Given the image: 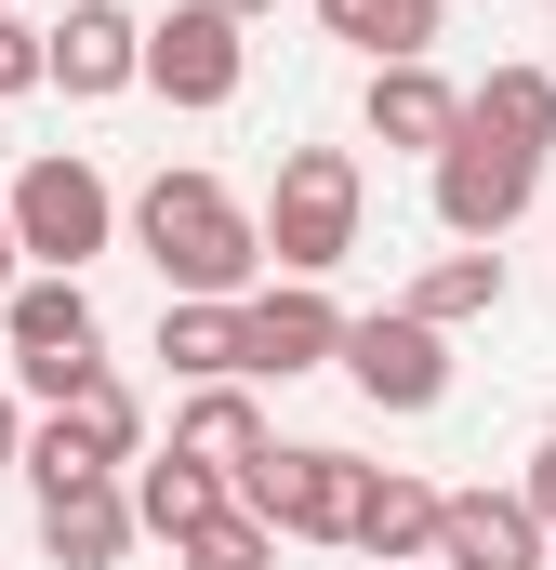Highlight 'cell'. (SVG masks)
<instances>
[{
    "label": "cell",
    "instance_id": "cell-1",
    "mask_svg": "<svg viewBox=\"0 0 556 570\" xmlns=\"http://www.w3.org/2000/svg\"><path fill=\"white\" fill-rule=\"evenodd\" d=\"M133 239H146V266L172 279V305H252L266 292V213L226 173H199V159L133 199Z\"/></svg>",
    "mask_w": 556,
    "mask_h": 570
},
{
    "label": "cell",
    "instance_id": "cell-2",
    "mask_svg": "<svg viewBox=\"0 0 556 570\" xmlns=\"http://www.w3.org/2000/svg\"><path fill=\"white\" fill-rule=\"evenodd\" d=\"M371 226V173L358 146H278V186H266V266L278 279H331Z\"/></svg>",
    "mask_w": 556,
    "mask_h": 570
},
{
    "label": "cell",
    "instance_id": "cell-3",
    "mask_svg": "<svg viewBox=\"0 0 556 570\" xmlns=\"http://www.w3.org/2000/svg\"><path fill=\"white\" fill-rule=\"evenodd\" d=\"M0 213H13L27 266H53V279H80V266H93V253L120 239V186H107V173H93L80 146H40V159L13 173V199H0Z\"/></svg>",
    "mask_w": 556,
    "mask_h": 570
},
{
    "label": "cell",
    "instance_id": "cell-4",
    "mask_svg": "<svg viewBox=\"0 0 556 570\" xmlns=\"http://www.w3.org/2000/svg\"><path fill=\"white\" fill-rule=\"evenodd\" d=\"M239 504L291 531V544H358V504H371V464L358 451H331V438H305V451H266L252 478H239Z\"/></svg>",
    "mask_w": 556,
    "mask_h": 570
},
{
    "label": "cell",
    "instance_id": "cell-5",
    "mask_svg": "<svg viewBox=\"0 0 556 570\" xmlns=\"http://www.w3.org/2000/svg\"><path fill=\"white\" fill-rule=\"evenodd\" d=\"M239 80H252V40H239L226 0H172V13L146 27V94H159V107L212 120V107H239Z\"/></svg>",
    "mask_w": 556,
    "mask_h": 570
},
{
    "label": "cell",
    "instance_id": "cell-6",
    "mask_svg": "<svg viewBox=\"0 0 556 570\" xmlns=\"http://www.w3.org/2000/svg\"><path fill=\"white\" fill-rule=\"evenodd\" d=\"M0 332H13V372H27V399H67L80 372H107V358H93V345H107L93 279H53V266H40V279L0 305Z\"/></svg>",
    "mask_w": 556,
    "mask_h": 570
},
{
    "label": "cell",
    "instance_id": "cell-7",
    "mask_svg": "<svg viewBox=\"0 0 556 570\" xmlns=\"http://www.w3.org/2000/svg\"><path fill=\"white\" fill-rule=\"evenodd\" d=\"M345 385H358L371 412H437V399H450V332L411 318V305L345 318Z\"/></svg>",
    "mask_w": 556,
    "mask_h": 570
},
{
    "label": "cell",
    "instance_id": "cell-8",
    "mask_svg": "<svg viewBox=\"0 0 556 570\" xmlns=\"http://www.w3.org/2000/svg\"><path fill=\"white\" fill-rule=\"evenodd\" d=\"M424 173H437V226H450V239H477V253L544 199V159H517V146H490V134H464L450 159H424Z\"/></svg>",
    "mask_w": 556,
    "mask_h": 570
},
{
    "label": "cell",
    "instance_id": "cell-9",
    "mask_svg": "<svg viewBox=\"0 0 556 570\" xmlns=\"http://www.w3.org/2000/svg\"><path fill=\"white\" fill-rule=\"evenodd\" d=\"M239 345H252V385H291V372H345V305L318 279H278L239 305Z\"/></svg>",
    "mask_w": 556,
    "mask_h": 570
},
{
    "label": "cell",
    "instance_id": "cell-10",
    "mask_svg": "<svg viewBox=\"0 0 556 570\" xmlns=\"http://www.w3.org/2000/svg\"><path fill=\"white\" fill-rule=\"evenodd\" d=\"M358 120H371V146H398V159H450V146H464V80H437V53L371 67Z\"/></svg>",
    "mask_w": 556,
    "mask_h": 570
},
{
    "label": "cell",
    "instance_id": "cell-11",
    "mask_svg": "<svg viewBox=\"0 0 556 570\" xmlns=\"http://www.w3.org/2000/svg\"><path fill=\"white\" fill-rule=\"evenodd\" d=\"M133 80H146V27L120 0H67V13H53V94H67V107H107V94H133Z\"/></svg>",
    "mask_w": 556,
    "mask_h": 570
},
{
    "label": "cell",
    "instance_id": "cell-12",
    "mask_svg": "<svg viewBox=\"0 0 556 570\" xmlns=\"http://www.w3.org/2000/svg\"><path fill=\"white\" fill-rule=\"evenodd\" d=\"M556 531L530 518V491H450L437 518V570H544Z\"/></svg>",
    "mask_w": 556,
    "mask_h": 570
},
{
    "label": "cell",
    "instance_id": "cell-13",
    "mask_svg": "<svg viewBox=\"0 0 556 570\" xmlns=\"http://www.w3.org/2000/svg\"><path fill=\"white\" fill-rule=\"evenodd\" d=\"M133 478H80V491H53V504H40V558L53 570H120L133 558Z\"/></svg>",
    "mask_w": 556,
    "mask_h": 570
},
{
    "label": "cell",
    "instance_id": "cell-14",
    "mask_svg": "<svg viewBox=\"0 0 556 570\" xmlns=\"http://www.w3.org/2000/svg\"><path fill=\"white\" fill-rule=\"evenodd\" d=\"M172 451H186V464H212V478L239 491V478L278 451V438H266V399H252V385H186V412H172Z\"/></svg>",
    "mask_w": 556,
    "mask_h": 570
},
{
    "label": "cell",
    "instance_id": "cell-15",
    "mask_svg": "<svg viewBox=\"0 0 556 570\" xmlns=\"http://www.w3.org/2000/svg\"><path fill=\"white\" fill-rule=\"evenodd\" d=\"M437 518H450V491H424V478H398V464H371L358 558H371V570H424V558H437Z\"/></svg>",
    "mask_w": 556,
    "mask_h": 570
},
{
    "label": "cell",
    "instance_id": "cell-16",
    "mask_svg": "<svg viewBox=\"0 0 556 570\" xmlns=\"http://www.w3.org/2000/svg\"><path fill=\"white\" fill-rule=\"evenodd\" d=\"M318 27L345 53H371V67H411V53L450 40V0H318Z\"/></svg>",
    "mask_w": 556,
    "mask_h": 570
},
{
    "label": "cell",
    "instance_id": "cell-17",
    "mask_svg": "<svg viewBox=\"0 0 556 570\" xmlns=\"http://www.w3.org/2000/svg\"><path fill=\"white\" fill-rule=\"evenodd\" d=\"M464 134L517 146V159H544L556 146V67H490L477 94H464Z\"/></svg>",
    "mask_w": 556,
    "mask_h": 570
},
{
    "label": "cell",
    "instance_id": "cell-18",
    "mask_svg": "<svg viewBox=\"0 0 556 570\" xmlns=\"http://www.w3.org/2000/svg\"><path fill=\"white\" fill-rule=\"evenodd\" d=\"M159 372H172V385H252L239 305H159Z\"/></svg>",
    "mask_w": 556,
    "mask_h": 570
},
{
    "label": "cell",
    "instance_id": "cell-19",
    "mask_svg": "<svg viewBox=\"0 0 556 570\" xmlns=\"http://www.w3.org/2000/svg\"><path fill=\"white\" fill-rule=\"evenodd\" d=\"M239 491L212 478V464H186V451H159V464H133V518L159 531V544H186V531H212Z\"/></svg>",
    "mask_w": 556,
    "mask_h": 570
},
{
    "label": "cell",
    "instance_id": "cell-20",
    "mask_svg": "<svg viewBox=\"0 0 556 570\" xmlns=\"http://www.w3.org/2000/svg\"><path fill=\"white\" fill-rule=\"evenodd\" d=\"M398 305H411V318H437V332H464V318H504V253H477V239H464V253H437V266H424Z\"/></svg>",
    "mask_w": 556,
    "mask_h": 570
},
{
    "label": "cell",
    "instance_id": "cell-21",
    "mask_svg": "<svg viewBox=\"0 0 556 570\" xmlns=\"http://www.w3.org/2000/svg\"><path fill=\"white\" fill-rule=\"evenodd\" d=\"M172 570H278V531L252 518V504H226L212 531H186V544H172Z\"/></svg>",
    "mask_w": 556,
    "mask_h": 570
},
{
    "label": "cell",
    "instance_id": "cell-22",
    "mask_svg": "<svg viewBox=\"0 0 556 570\" xmlns=\"http://www.w3.org/2000/svg\"><path fill=\"white\" fill-rule=\"evenodd\" d=\"M40 80H53V27L0 13V107H13V94H40Z\"/></svg>",
    "mask_w": 556,
    "mask_h": 570
},
{
    "label": "cell",
    "instance_id": "cell-23",
    "mask_svg": "<svg viewBox=\"0 0 556 570\" xmlns=\"http://www.w3.org/2000/svg\"><path fill=\"white\" fill-rule=\"evenodd\" d=\"M517 491H530V518H544V531H556V438H544V451H530V464H517Z\"/></svg>",
    "mask_w": 556,
    "mask_h": 570
},
{
    "label": "cell",
    "instance_id": "cell-24",
    "mask_svg": "<svg viewBox=\"0 0 556 570\" xmlns=\"http://www.w3.org/2000/svg\"><path fill=\"white\" fill-rule=\"evenodd\" d=\"M0 478H27V412H13V385H0Z\"/></svg>",
    "mask_w": 556,
    "mask_h": 570
},
{
    "label": "cell",
    "instance_id": "cell-25",
    "mask_svg": "<svg viewBox=\"0 0 556 570\" xmlns=\"http://www.w3.org/2000/svg\"><path fill=\"white\" fill-rule=\"evenodd\" d=\"M27 292V239H13V213H0V305Z\"/></svg>",
    "mask_w": 556,
    "mask_h": 570
},
{
    "label": "cell",
    "instance_id": "cell-26",
    "mask_svg": "<svg viewBox=\"0 0 556 570\" xmlns=\"http://www.w3.org/2000/svg\"><path fill=\"white\" fill-rule=\"evenodd\" d=\"M226 13H239V27H252V13H278V0H226Z\"/></svg>",
    "mask_w": 556,
    "mask_h": 570
},
{
    "label": "cell",
    "instance_id": "cell-27",
    "mask_svg": "<svg viewBox=\"0 0 556 570\" xmlns=\"http://www.w3.org/2000/svg\"><path fill=\"white\" fill-rule=\"evenodd\" d=\"M0 13H13V0H0Z\"/></svg>",
    "mask_w": 556,
    "mask_h": 570
},
{
    "label": "cell",
    "instance_id": "cell-28",
    "mask_svg": "<svg viewBox=\"0 0 556 570\" xmlns=\"http://www.w3.org/2000/svg\"><path fill=\"white\" fill-rule=\"evenodd\" d=\"M424 570H437V558H424Z\"/></svg>",
    "mask_w": 556,
    "mask_h": 570
},
{
    "label": "cell",
    "instance_id": "cell-29",
    "mask_svg": "<svg viewBox=\"0 0 556 570\" xmlns=\"http://www.w3.org/2000/svg\"><path fill=\"white\" fill-rule=\"evenodd\" d=\"M544 570H556V558H544Z\"/></svg>",
    "mask_w": 556,
    "mask_h": 570
}]
</instances>
